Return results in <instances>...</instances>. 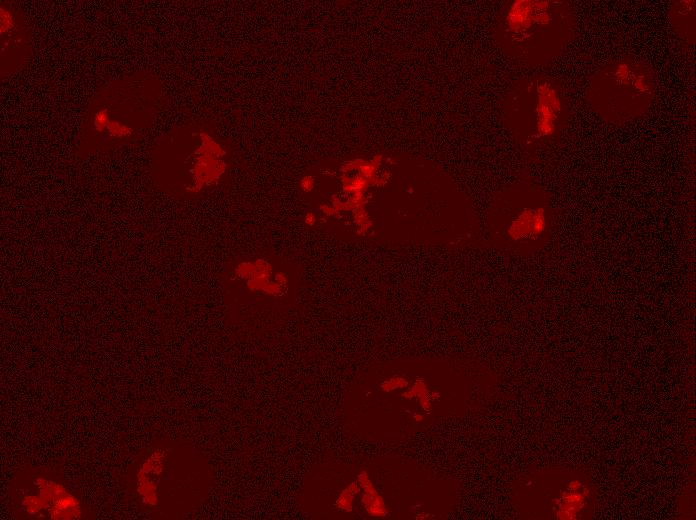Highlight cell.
Returning a JSON list of instances; mask_svg holds the SVG:
<instances>
[{
	"instance_id": "1",
	"label": "cell",
	"mask_w": 696,
	"mask_h": 520,
	"mask_svg": "<svg viewBox=\"0 0 696 520\" xmlns=\"http://www.w3.org/2000/svg\"><path fill=\"white\" fill-rule=\"evenodd\" d=\"M575 26V13L567 1L518 0L504 9L499 30L514 55L545 64L563 53Z\"/></svg>"
},
{
	"instance_id": "2",
	"label": "cell",
	"mask_w": 696,
	"mask_h": 520,
	"mask_svg": "<svg viewBox=\"0 0 696 520\" xmlns=\"http://www.w3.org/2000/svg\"><path fill=\"white\" fill-rule=\"evenodd\" d=\"M656 94L651 68L632 56H621L600 67L589 79L585 99L603 121L623 125L642 118Z\"/></svg>"
},
{
	"instance_id": "3",
	"label": "cell",
	"mask_w": 696,
	"mask_h": 520,
	"mask_svg": "<svg viewBox=\"0 0 696 520\" xmlns=\"http://www.w3.org/2000/svg\"><path fill=\"white\" fill-rule=\"evenodd\" d=\"M513 100L515 128L527 141L545 143L557 139L568 124L570 109L558 80L536 76L523 81Z\"/></svg>"
},
{
	"instance_id": "4",
	"label": "cell",
	"mask_w": 696,
	"mask_h": 520,
	"mask_svg": "<svg viewBox=\"0 0 696 520\" xmlns=\"http://www.w3.org/2000/svg\"><path fill=\"white\" fill-rule=\"evenodd\" d=\"M668 15L675 33L682 40L693 45L695 43V1H673Z\"/></svg>"
},
{
	"instance_id": "5",
	"label": "cell",
	"mask_w": 696,
	"mask_h": 520,
	"mask_svg": "<svg viewBox=\"0 0 696 520\" xmlns=\"http://www.w3.org/2000/svg\"><path fill=\"white\" fill-rule=\"evenodd\" d=\"M360 487L364 490L362 503L367 512L373 516H382L384 514V505L382 498L375 491L373 484L368 478L365 471L358 476Z\"/></svg>"
},
{
	"instance_id": "6",
	"label": "cell",
	"mask_w": 696,
	"mask_h": 520,
	"mask_svg": "<svg viewBox=\"0 0 696 520\" xmlns=\"http://www.w3.org/2000/svg\"><path fill=\"white\" fill-rule=\"evenodd\" d=\"M359 492L358 485L353 482L339 495L336 506L343 511H351L355 495Z\"/></svg>"
}]
</instances>
